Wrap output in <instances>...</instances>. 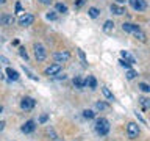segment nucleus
Instances as JSON below:
<instances>
[{"mask_svg": "<svg viewBox=\"0 0 150 141\" xmlns=\"http://www.w3.org/2000/svg\"><path fill=\"white\" fill-rule=\"evenodd\" d=\"M53 77H55L56 80H66V75H64V74H61V72H58L56 75H53Z\"/></svg>", "mask_w": 150, "mask_h": 141, "instance_id": "obj_35", "label": "nucleus"}, {"mask_svg": "<svg viewBox=\"0 0 150 141\" xmlns=\"http://www.w3.org/2000/svg\"><path fill=\"white\" fill-rule=\"evenodd\" d=\"M122 30L125 33H134L136 30H139V25H136V24H130V22H125L122 24Z\"/></svg>", "mask_w": 150, "mask_h": 141, "instance_id": "obj_11", "label": "nucleus"}, {"mask_svg": "<svg viewBox=\"0 0 150 141\" xmlns=\"http://www.w3.org/2000/svg\"><path fill=\"white\" fill-rule=\"evenodd\" d=\"M70 58V53L67 50H59V52H55L53 53V60L56 61V63H66V61H67Z\"/></svg>", "mask_w": 150, "mask_h": 141, "instance_id": "obj_6", "label": "nucleus"}, {"mask_svg": "<svg viewBox=\"0 0 150 141\" xmlns=\"http://www.w3.org/2000/svg\"><path fill=\"white\" fill-rule=\"evenodd\" d=\"M96 132L100 136L108 135V132H110V121L106 118H98L96 121Z\"/></svg>", "mask_w": 150, "mask_h": 141, "instance_id": "obj_1", "label": "nucleus"}, {"mask_svg": "<svg viewBox=\"0 0 150 141\" xmlns=\"http://www.w3.org/2000/svg\"><path fill=\"white\" fill-rule=\"evenodd\" d=\"M47 121H49V115H41L39 119H38V122H39V124H45Z\"/></svg>", "mask_w": 150, "mask_h": 141, "instance_id": "obj_32", "label": "nucleus"}, {"mask_svg": "<svg viewBox=\"0 0 150 141\" xmlns=\"http://www.w3.org/2000/svg\"><path fill=\"white\" fill-rule=\"evenodd\" d=\"M23 70H25V74H27V75H28V77H30L31 80H38V77H36V75H33V74L30 72V70H28V69L25 68V66H23Z\"/></svg>", "mask_w": 150, "mask_h": 141, "instance_id": "obj_33", "label": "nucleus"}, {"mask_svg": "<svg viewBox=\"0 0 150 141\" xmlns=\"http://www.w3.org/2000/svg\"><path fill=\"white\" fill-rule=\"evenodd\" d=\"M102 93H103V96H105L108 100H114V96H112V93H111L106 86H102Z\"/></svg>", "mask_w": 150, "mask_h": 141, "instance_id": "obj_18", "label": "nucleus"}, {"mask_svg": "<svg viewBox=\"0 0 150 141\" xmlns=\"http://www.w3.org/2000/svg\"><path fill=\"white\" fill-rule=\"evenodd\" d=\"M55 8H56V13H67V5L64 3H56Z\"/></svg>", "mask_w": 150, "mask_h": 141, "instance_id": "obj_21", "label": "nucleus"}, {"mask_svg": "<svg viewBox=\"0 0 150 141\" xmlns=\"http://www.w3.org/2000/svg\"><path fill=\"white\" fill-rule=\"evenodd\" d=\"M5 125H6V124H5V121H0V132L5 129Z\"/></svg>", "mask_w": 150, "mask_h": 141, "instance_id": "obj_38", "label": "nucleus"}, {"mask_svg": "<svg viewBox=\"0 0 150 141\" xmlns=\"http://www.w3.org/2000/svg\"><path fill=\"white\" fill-rule=\"evenodd\" d=\"M133 35H134L136 38H138L139 41H142V42H145V39H147V36H145V33H144L142 30H141V28H139V30H136V31L133 33Z\"/></svg>", "mask_w": 150, "mask_h": 141, "instance_id": "obj_20", "label": "nucleus"}, {"mask_svg": "<svg viewBox=\"0 0 150 141\" xmlns=\"http://www.w3.org/2000/svg\"><path fill=\"white\" fill-rule=\"evenodd\" d=\"M96 110H98V111L108 110V103H105V102H96Z\"/></svg>", "mask_w": 150, "mask_h": 141, "instance_id": "obj_22", "label": "nucleus"}, {"mask_svg": "<svg viewBox=\"0 0 150 141\" xmlns=\"http://www.w3.org/2000/svg\"><path fill=\"white\" fill-rule=\"evenodd\" d=\"M83 116L86 118V119H94V118H96V113H94L92 110H84L83 111Z\"/></svg>", "mask_w": 150, "mask_h": 141, "instance_id": "obj_24", "label": "nucleus"}, {"mask_svg": "<svg viewBox=\"0 0 150 141\" xmlns=\"http://www.w3.org/2000/svg\"><path fill=\"white\" fill-rule=\"evenodd\" d=\"M5 2H6V0H0V5H3Z\"/></svg>", "mask_w": 150, "mask_h": 141, "instance_id": "obj_43", "label": "nucleus"}, {"mask_svg": "<svg viewBox=\"0 0 150 141\" xmlns=\"http://www.w3.org/2000/svg\"><path fill=\"white\" fill-rule=\"evenodd\" d=\"M128 3L134 11H145L147 9V2L145 0H128Z\"/></svg>", "mask_w": 150, "mask_h": 141, "instance_id": "obj_5", "label": "nucleus"}, {"mask_svg": "<svg viewBox=\"0 0 150 141\" xmlns=\"http://www.w3.org/2000/svg\"><path fill=\"white\" fill-rule=\"evenodd\" d=\"M19 55H21L22 56V58L23 60H28V53H27V50H25V47H19Z\"/></svg>", "mask_w": 150, "mask_h": 141, "instance_id": "obj_26", "label": "nucleus"}, {"mask_svg": "<svg viewBox=\"0 0 150 141\" xmlns=\"http://www.w3.org/2000/svg\"><path fill=\"white\" fill-rule=\"evenodd\" d=\"M35 56H36V60L39 61H44L47 58V50H45V47L41 44V42H36L35 44Z\"/></svg>", "mask_w": 150, "mask_h": 141, "instance_id": "obj_2", "label": "nucleus"}, {"mask_svg": "<svg viewBox=\"0 0 150 141\" xmlns=\"http://www.w3.org/2000/svg\"><path fill=\"white\" fill-rule=\"evenodd\" d=\"M110 9H111V13H114L116 16H122V14L125 13V9L120 6V5H116V3H112L111 6H110Z\"/></svg>", "mask_w": 150, "mask_h": 141, "instance_id": "obj_13", "label": "nucleus"}, {"mask_svg": "<svg viewBox=\"0 0 150 141\" xmlns=\"http://www.w3.org/2000/svg\"><path fill=\"white\" fill-rule=\"evenodd\" d=\"M136 75H138V72H136V70H133V69H128V70H127V78H128V80H133Z\"/></svg>", "mask_w": 150, "mask_h": 141, "instance_id": "obj_27", "label": "nucleus"}, {"mask_svg": "<svg viewBox=\"0 0 150 141\" xmlns=\"http://www.w3.org/2000/svg\"><path fill=\"white\" fill-rule=\"evenodd\" d=\"M47 19H49V21H56V19H58V14H56V11H49L47 13Z\"/></svg>", "mask_w": 150, "mask_h": 141, "instance_id": "obj_28", "label": "nucleus"}, {"mask_svg": "<svg viewBox=\"0 0 150 141\" xmlns=\"http://www.w3.org/2000/svg\"><path fill=\"white\" fill-rule=\"evenodd\" d=\"M139 89L142 93H150V86H149L147 83H139Z\"/></svg>", "mask_w": 150, "mask_h": 141, "instance_id": "obj_29", "label": "nucleus"}, {"mask_svg": "<svg viewBox=\"0 0 150 141\" xmlns=\"http://www.w3.org/2000/svg\"><path fill=\"white\" fill-rule=\"evenodd\" d=\"M0 80H3V74H2V70H0Z\"/></svg>", "mask_w": 150, "mask_h": 141, "instance_id": "obj_42", "label": "nucleus"}, {"mask_svg": "<svg viewBox=\"0 0 150 141\" xmlns=\"http://www.w3.org/2000/svg\"><path fill=\"white\" fill-rule=\"evenodd\" d=\"M47 135L50 136V140H56V138H58V136H56V133H55V130H53V129H50V127L47 129Z\"/></svg>", "mask_w": 150, "mask_h": 141, "instance_id": "obj_30", "label": "nucleus"}, {"mask_svg": "<svg viewBox=\"0 0 150 141\" xmlns=\"http://www.w3.org/2000/svg\"><path fill=\"white\" fill-rule=\"evenodd\" d=\"M77 52H78V56H80V60H81V63L86 66V64H88V60H86V55H84V52H83L81 49H77Z\"/></svg>", "mask_w": 150, "mask_h": 141, "instance_id": "obj_25", "label": "nucleus"}, {"mask_svg": "<svg viewBox=\"0 0 150 141\" xmlns=\"http://www.w3.org/2000/svg\"><path fill=\"white\" fill-rule=\"evenodd\" d=\"M52 141H61V140H59V138H56V140H52Z\"/></svg>", "mask_w": 150, "mask_h": 141, "instance_id": "obj_44", "label": "nucleus"}, {"mask_svg": "<svg viewBox=\"0 0 150 141\" xmlns=\"http://www.w3.org/2000/svg\"><path fill=\"white\" fill-rule=\"evenodd\" d=\"M84 3H86V0H75V6L77 8H81Z\"/></svg>", "mask_w": 150, "mask_h": 141, "instance_id": "obj_34", "label": "nucleus"}, {"mask_svg": "<svg viewBox=\"0 0 150 141\" xmlns=\"http://www.w3.org/2000/svg\"><path fill=\"white\" fill-rule=\"evenodd\" d=\"M35 129H36V122L33 119L27 121L25 124L22 125V132H23V133H31V132H35Z\"/></svg>", "mask_w": 150, "mask_h": 141, "instance_id": "obj_10", "label": "nucleus"}, {"mask_svg": "<svg viewBox=\"0 0 150 141\" xmlns=\"http://www.w3.org/2000/svg\"><path fill=\"white\" fill-rule=\"evenodd\" d=\"M0 60H2L5 64H8V63H9V61H8V58H5V56H0Z\"/></svg>", "mask_w": 150, "mask_h": 141, "instance_id": "obj_40", "label": "nucleus"}, {"mask_svg": "<svg viewBox=\"0 0 150 141\" xmlns=\"http://www.w3.org/2000/svg\"><path fill=\"white\" fill-rule=\"evenodd\" d=\"M127 136L130 140H136L139 136V127L136 122H128V125H127Z\"/></svg>", "mask_w": 150, "mask_h": 141, "instance_id": "obj_3", "label": "nucleus"}, {"mask_svg": "<svg viewBox=\"0 0 150 141\" xmlns=\"http://www.w3.org/2000/svg\"><path fill=\"white\" fill-rule=\"evenodd\" d=\"M61 69H63V66H61L59 63H55V64H50L49 68L44 70V74L49 75V77H53V75H56L58 72H61Z\"/></svg>", "mask_w": 150, "mask_h": 141, "instance_id": "obj_7", "label": "nucleus"}, {"mask_svg": "<svg viewBox=\"0 0 150 141\" xmlns=\"http://www.w3.org/2000/svg\"><path fill=\"white\" fill-rule=\"evenodd\" d=\"M120 55H122V58H124V60H127L128 63H131V64H134V63H136L134 56H133V55H130L127 50H122V52H120Z\"/></svg>", "mask_w": 150, "mask_h": 141, "instance_id": "obj_15", "label": "nucleus"}, {"mask_svg": "<svg viewBox=\"0 0 150 141\" xmlns=\"http://www.w3.org/2000/svg\"><path fill=\"white\" fill-rule=\"evenodd\" d=\"M2 110H3V107H2V105H0V113H2Z\"/></svg>", "mask_w": 150, "mask_h": 141, "instance_id": "obj_45", "label": "nucleus"}, {"mask_svg": "<svg viewBox=\"0 0 150 141\" xmlns=\"http://www.w3.org/2000/svg\"><path fill=\"white\" fill-rule=\"evenodd\" d=\"M14 21H16V19H14L13 14H3V16H0V25H2V27L13 25Z\"/></svg>", "mask_w": 150, "mask_h": 141, "instance_id": "obj_8", "label": "nucleus"}, {"mask_svg": "<svg viewBox=\"0 0 150 141\" xmlns=\"http://www.w3.org/2000/svg\"><path fill=\"white\" fill-rule=\"evenodd\" d=\"M112 30H114V22L112 21H106L105 24H103V31L105 33L110 35V33H112Z\"/></svg>", "mask_w": 150, "mask_h": 141, "instance_id": "obj_14", "label": "nucleus"}, {"mask_svg": "<svg viewBox=\"0 0 150 141\" xmlns=\"http://www.w3.org/2000/svg\"><path fill=\"white\" fill-rule=\"evenodd\" d=\"M116 2H117V3H125L127 0H116Z\"/></svg>", "mask_w": 150, "mask_h": 141, "instance_id": "obj_41", "label": "nucleus"}, {"mask_svg": "<svg viewBox=\"0 0 150 141\" xmlns=\"http://www.w3.org/2000/svg\"><path fill=\"white\" fill-rule=\"evenodd\" d=\"M33 22H35V16H33V14H25V16H22L19 19V25L21 27H28V25H31Z\"/></svg>", "mask_w": 150, "mask_h": 141, "instance_id": "obj_9", "label": "nucleus"}, {"mask_svg": "<svg viewBox=\"0 0 150 141\" xmlns=\"http://www.w3.org/2000/svg\"><path fill=\"white\" fill-rule=\"evenodd\" d=\"M88 14H89V17H92V19H96V17H98V14H100V11H98L97 8H89V11H88Z\"/></svg>", "mask_w": 150, "mask_h": 141, "instance_id": "obj_23", "label": "nucleus"}, {"mask_svg": "<svg viewBox=\"0 0 150 141\" xmlns=\"http://www.w3.org/2000/svg\"><path fill=\"white\" fill-rule=\"evenodd\" d=\"M39 3H42V5H50L52 0H39Z\"/></svg>", "mask_w": 150, "mask_h": 141, "instance_id": "obj_36", "label": "nucleus"}, {"mask_svg": "<svg viewBox=\"0 0 150 141\" xmlns=\"http://www.w3.org/2000/svg\"><path fill=\"white\" fill-rule=\"evenodd\" d=\"M6 74H8L9 80H19V72H17V70H13L11 68H8L6 69Z\"/></svg>", "mask_w": 150, "mask_h": 141, "instance_id": "obj_17", "label": "nucleus"}, {"mask_svg": "<svg viewBox=\"0 0 150 141\" xmlns=\"http://www.w3.org/2000/svg\"><path fill=\"white\" fill-rule=\"evenodd\" d=\"M21 9H22V8H21V3L17 2V3H16V13H21Z\"/></svg>", "mask_w": 150, "mask_h": 141, "instance_id": "obj_37", "label": "nucleus"}, {"mask_svg": "<svg viewBox=\"0 0 150 141\" xmlns=\"http://www.w3.org/2000/svg\"><path fill=\"white\" fill-rule=\"evenodd\" d=\"M136 116H138V119H139L141 122H142V124H145V121H144V118H142V116H141V115H138V113H136Z\"/></svg>", "mask_w": 150, "mask_h": 141, "instance_id": "obj_39", "label": "nucleus"}, {"mask_svg": "<svg viewBox=\"0 0 150 141\" xmlns=\"http://www.w3.org/2000/svg\"><path fill=\"white\" fill-rule=\"evenodd\" d=\"M35 105H36V100L33 97H23L22 100H21V108L23 111H30V110H33L35 108Z\"/></svg>", "mask_w": 150, "mask_h": 141, "instance_id": "obj_4", "label": "nucleus"}, {"mask_svg": "<svg viewBox=\"0 0 150 141\" xmlns=\"http://www.w3.org/2000/svg\"><path fill=\"white\" fill-rule=\"evenodd\" d=\"M74 86L77 88V89L86 88V86H84V80H83L81 77H75V78H74Z\"/></svg>", "mask_w": 150, "mask_h": 141, "instance_id": "obj_16", "label": "nucleus"}, {"mask_svg": "<svg viewBox=\"0 0 150 141\" xmlns=\"http://www.w3.org/2000/svg\"><path fill=\"white\" fill-rule=\"evenodd\" d=\"M139 103H141V107H142V110H149V108H150V100L147 97H141Z\"/></svg>", "mask_w": 150, "mask_h": 141, "instance_id": "obj_19", "label": "nucleus"}, {"mask_svg": "<svg viewBox=\"0 0 150 141\" xmlns=\"http://www.w3.org/2000/svg\"><path fill=\"white\" fill-rule=\"evenodd\" d=\"M84 86H88V88H91V89H96V88H97V80H96V77L88 75V78L84 80Z\"/></svg>", "mask_w": 150, "mask_h": 141, "instance_id": "obj_12", "label": "nucleus"}, {"mask_svg": "<svg viewBox=\"0 0 150 141\" xmlns=\"http://www.w3.org/2000/svg\"><path fill=\"white\" fill-rule=\"evenodd\" d=\"M119 63H120V66H122V68H125V69H130V66H131V63H128V61H127V60H124V58H122V60H119Z\"/></svg>", "mask_w": 150, "mask_h": 141, "instance_id": "obj_31", "label": "nucleus"}]
</instances>
